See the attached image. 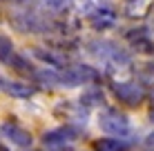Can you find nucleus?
I'll return each mask as SVG.
<instances>
[{
	"label": "nucleus",
	"instance_id": "obj_1",
	"mask_svg": "<svg viewBox=\"0 0 154 151\" xmlns=\"http://www.w3.org/2000/svg\"><path fill=\"white\" fill-rule=\"evenodd\" d=\"M98 127L107 136H116V138H125L132 131L127 116L123 111H119V109H103L98 113Z\"/></svg>",
	"mask_w": 154,
	"mask_h": 151
},
{
	"label": "nucleus",
	"instance_id": "obj_2",
	"mask_svg": "<svg viewBox=\"0 0 154 151\" xmlns=\"http://www.w3.org/2000/svg\"><path fill=\"white\" fill-rule=\"evenodd\" d=\"M112 91L119 98V102H123L127 107H139L145 100V87L136 80H114L112 82Z\"/></svg>",
	"mask_w": 154,
	"mask_h": 151
},
{
	"label": "nucleus",
	"instance_id": "obj_3",
	"mask_svg": "<svg viewBox=\"0 0 154 151\" xmlns=\"http://www.w3.org/2000/svg\"><path fill=\"white\" fill-rule=\"evenodd\" d=\"M98 80V71L89 65H76V67H65L60 69V85L65 87H78L87 82Z\"/></svg>",
	"mask_w": 154,
	"mask_h": 151
},
{
	"label": "nucleus",
	"instance_id": "obj_4",
	"mask_svg": "<svg viewBox=\"0 0 154 151\" xmlns=\"http://www.w3.org/2000/svg\"><path fill=\"white\" fill-rule=\"evenodd\" d=\"M0 131H2V136L7 138L11 144H16V147L27 149V147H31V142H34V136H31V131H29V129H25V127H20L18 122L7 120L2 127H0Z\"/></svg>",
	"mask_w": 154,
	"mask_h": 151
},
{
	"label": "nucleus",
	"instance_id": "obj_5",
	"mask_svg": "<svg viewBox=\"0 0 154 151\" xmlns=\"http://www.w3.org/2000/svg\"><path fill=\"white\" fill-rule=\"evenodd\" d=\"M89 22H92V27L96 31H107L112 29L116 25V20H119V16H116L114 9L105 7V4H100V7H96L94 11H89Z\"/></svg>",
	"mask_w": 154,
	"mask_h": 151
},
{
	"label": "nucleus",
	"instance_id": "obj_6",
	"mask_svg": "<svg viewBox=\"0 0 154 151\" xmlns=\"http://www.w3.org/2000/svg\"><path fill=\"white\" fill-rule=\"evenodd\" d=\"M0 91H5L7 96H14V98H31L36 93V87L23 80H9V78L0 76Z\"/></svg>",
	"mask_w": 154,
	"mask_h": 151
},
{
	"label": "nucleus",
	"instance_id": "obj_7",
	"mask_svg": "<svg viewBox=\"0 0 154 151\" xmlns=\"http://www.w3.org/2000/svg\"><path fill=\"white\" fill-rule=\"evenodd\" d=\"M74 136H76V131H74L72 127H58V129H51V131H47L45 136H42V142H45V147L58 149V147H63V144L72 142Z\"/></svg>",
	"mask_w": 154,
	"mask_h": 151
},
{
	"label": "nucleus",
	"instance_id": "obj_8",
	"mask_svg": "<svg viewBox=\"0 0 154 151\" xmlns=\"http://www.w3.org/2000/svg\"><path fill=\"white\" fill-rule=\"evenodd\" d=\"M152 7H154V0H125L123 13L132 20H139V18H145L152 11Z\"/></svg>",
	"mask_w": 154,
	"mask_h": 151
},
{
	"label": "nucleus",
	"instance_id": "obj_9",
	"mask_svg": "<svg viewBox=\"0 0 154 151\" xmlns=\"http://www.w3.org/2000/svg\"><path fill=\"white\" fill-rule=\"evenodd\" d=\"M127 40H130V45L134 47L136 51H141V54H154V42L150 38H147V33L141 29H132L130 33H127Z\"/></svg>",
	"mask_w": 154,
	"mask_h": 151
},
{
	"label": "nucleus",
	"instance_id": "obj_10",
	"mask_svg": "<svg viewBox=\"0 0 154 151\" xmlns=\"http://www.w3.org/2000/svg\"><path fill=\"white\" fill-rule=\"evenodd\" d=\"M94 149L96 151H127V142L123 138H116V136L100 138V140L94 142Z\"/></svg>",
	"mask_w": 154,
	"mask_h": 151
},
{
	"label": "nucleus",
	"instance_id": "obj_11",
	"mask_svg": "<svg viewBox=\"0 0 154 151\" xmlns=\"http://www.w3.org/2000/svg\"><path fill=\"white\" fill-rule=\"evenodd\" d=\"M7 65H9V67H14V69H16V71H20V74H27V76H31V74H34V69H36V67L31 65L27 58H23V56H18V54H14L11 58H9Z\"/></svg>",
	"mask_w": 154,
	"mask_h": 151
},
{
	"label": "nucleus",
	"instance_id": "obj_12",
	"mask_svg": "<svg viewBox=\"0 0 154 151\" xmlns=\"http://www.w3.org/2000/svg\"><path fill=\"white\" fill-rule=\"evenodd\" d=\"M16 54V49H14V42H11V38L9 36H5V33H0V62H5L7 65L9 58Z\"/></svg>",
	"mask_w": 154,
	"mask_h": 151
},
{
	"label": "nucleus",
	"instance_id": "obj_13",
	"mask_svg": "<svg viewBox=\"0 0 154 151\" xmlns=\"http://www.w3.org/2000/svg\"><path fill=\"white\" fill-rule=\"evenodd\" d=\"M38 2H40V7H42V9H47V11L60 13V11H65V9L69 7L74 0H38Z\"/></svg>",
	"mask_w": 154,
	"mask_h": 151
},
{
	"label": "nucleus",
	"instance_id": "obj_14",
	"mask_svg": "<svg viewBox=\"0 0 154 151\" xmlns=\"http://www.w3.org/2000/svg\"><path fill=\"white\" fill-rule=\"evenodd\" d=\"M74 2H76V7L81 9V11L89 13V11H94L96 7H100V4H103V0H74Z\"/></svg>",
	"mask_w": 154,
	"mask_h": 151
},
{
	"label": "nucleus",
	"instance_id": "obj_15",
	"mask_svg": "<svg viewBox=\"0 0 154 151\" xmlns=\"http://www.w3.org/2000/svg\"><path fill=\"white\" fill-rule=\"evenodd\" d=\"M143 31H145V33H147V38H150L152 42H154V18L145 25V27H143Z\"/></svg>",
	"mask_w": 154,
	"mask_h": 151
},
{
	"label": "nucleus",
	"instance_id": "obj_16",
	"mask_svg": "<svg viewBox=\"0 0 154 151\" xmlns=\"http://www.w3.org/2000/svg\"><path fill=\"white\" fill-rule=\"evenodd\" d=\"M145 144H147V149H150V151H154V133H152L150 138H147V142H145Z\"/></svg>",
	"mask_w": 154,
	"mask_h": 151
},
{
	"label": "nucleus",
	"instance_id": "obj_17",
	"mask_svg": "<svg viewBox=\"0 0 154 151\" xmlns=\"http://www.w3.org/2000/svg\"><path fill=\"white\" fill-rule=\"evenodd\" d=\"M56 151H74V149H72V147H69V144H63V147H58V149H56Z\"/></svg>",
	"mask_w": 154,
	"mask_h": 151
},
{
	"label": "nucleus",
	"instance_id": "obj_18",
	"mask_svg": "<svg viewBox=\"0 0 154 151\" xmlns=\"http://www.w3.org/2000/svg\"><path fill=\"white\" fill-rule=\"evenodd\" d=\"M0 151H9V149H7V147H5V144H2V142H0Z\"/></svg>",
	"mask_w": 154,
	"mask_h": 151
},
{
	"label": "nucleus",
	"instance_id": "obj_19",
	"mask_svg": "<svg viewBox=\"0 0 154 151\" xmlns=\"http://www.w3.org/2000/svg\"><path fill=\"white\" fill-rule=\"evenodd\" d=\"M11 2H18L20 4V2H27V0H11Z\"/></svg>",
	"mask_w": 154,
	"mask_h": 151
},
{
	"label": "nucleus",
	"instance_id": "obj_20",
	"mask_svg": "<svg viewBox=\"0 0 154 151\" xmlns=\"http://www.w3.org/2000/svg\"><path fill=\"white\" fill-rule=\"evenodd\" d=\"M29 151H40V149H29Z\"/></svg>",
	"mask_w": 154,
	"mask_h": 151
}]
</instances>
